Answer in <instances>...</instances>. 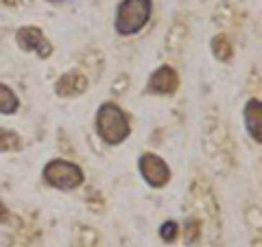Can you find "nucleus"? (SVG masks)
Masks as SVG:
<instances>
[{
    "instance_id": "9b49d317",
    "label": "nucleus",
    "mask_w": 262,
    "mask_h": 247,
    "mask_svg": "<svg viewBox=\"0 0 262 247\" xmlns=\"http://www.w3.org/2000/svg\"><path fill=\"white\" fill-rule=\"evenodd\" d=\"M186 35H188V24L177 18L173 24H170V29L166 33V39H164V46H166V51L170 55H179L184 51V44H186Z\"/></svg>"
},
{
    "instance_id": "9d476101",
    "label": "nucleus",
    "mask_w": 262,
    "mask_h": 247,
    "mask_svg": "<svg viewBox=\"0 0 262 247\" xmlns=\"http://www.w3.org/2000/svg\"><path fill=\"white\" fill-rule=\"evenodd\" d=\"M243 118H245V127H247V134L251 136V140L256 145H260L262 142V103H260V98H249L247 105H245Z\"/></svg>"
},
{
    "instance_id": "7ed1b4c3",
    "label": "nucleus",
    "mask_w": 262,
    "mask_h": 247,
    "mask_svg": "<svg viewBox=\"0 0 262 247\" xmlns=\"http://www.w3.org/2000/svg\"><path fill=\"white\" fill-rule=\"evenodd\" d=\"M151 0H122L116 9V31L120 35H134L142 31L151 18Z\"/></svg>"
},
{
    "instance_id": "f03ea898",
    "label": "nucleus",
    "mask_w": 262,
    "mask_h": 247,
    "mask_svg": "<svg viewBox=\"0 0 262 247\" xmlns=\"http://www.w3.org/2000/svg\"><path fill=\"white\" fill-rule=\"evenodd\" d=\"M96 134L107 145L125 142L131 134V122L127 118V114L116 103H112V101L103 103L96 112Z\"/></svg>"
},
{
    "instance_id": "a211bd4d",
    "label": "nucleus",
    "mask_w": 262,
    "mask_h": 247,
    "mask_svg": "<svg viewBox=\"0 0 262 247\" xmlns=\"http://www.w3.org/2000/svg\"><path fill=\"white\" fill-rule=\"evenodd\" d=\"M48 3H53V5H59V3H63V0H48Z\"/></svg>"
},
{
    "instance_id": "ddd939ff",
    "label": "nucleus",
    "mask_w": 262,
    "mask_h": 247,
    "mask_svg": "<svg viewBox=\"0 0 262 247\" xmlns=\"http://www.w3.org/2000/svg\"><path fill=\"white\" fill-rule=\"evenodd\" d=\"M20 108V98L13 90L0 81V114H15Z\"/></svg>"
},
{
    "instance_id": "0eeeda50",
    "label": "nucleus",
    "mask_w": 262,
    "mask_h": 247,
    "mask_svg": "<svg viewBox=\"0 0 262 247\" xmlns=\"http://www.w3.org/2000/svg\"><path fill=\"white\" fill-rule=\"evenodd\" d=\"M190 201L192 205H196L201 212H206V217L216 221L219 217V203H216V197H214V191L212 186L201 177H194L192 179V186H190Z\"/></svg>"
},
{
    "instance_id": "423d86ee",
    "label": "nucleus",
    "mask_w": 262,
    "mask_h": 247,
    "mask_svg": "<svg viewBox=\"0 0 262 247\" xmlns=\"http://www.w3.org/2000/svg\"><path fill=\"white\" fill-rule=\"evenodd\" d=\"M15 42H18V46L22 48L24 53H37V57H42V59H46V57L53 55V44L48 42L44 31L37 29V27H22V29H18L15 31Z\"/></svg>"
},
{
    "instance_id": "f3484780",
    "label": "nucleus",
    "mask_w": 262,
    "mask_h": 247,
    "mask_svg": "<svg viewBox=\"0 0 262 247\" xmlns=\"http://www.w3.org/2000/svg\"><path fill=\"white\" fill-rule=\"evenodd\" d=\"M9 219H11V212L3 203V199H0V223H9Z\"/></svg>"
},
{
    "instance_id": "39448f33",
    "label": "nucleus",
    "mask_w": 262,
    "mask_h": 247,
    "mask_svg": "<svg viewBox=\"0 0 262 247\" xmlns=\"http://www.w3.org/2000/svg\"><path fill=\"white\" fill-rule=\"evenodd\" d=\"M138 169H140L144 182L149 186H153V188H162V186H166L170 182L168 164L155 153H142L140 162H138Z\"/></svg>"
},
{
    "instance_id": "f8f14e48",
    "label": "nucleus",
    "mask_w": 262,
    "mask_h": 247,
    "mask_svg": "<svg viewBox=\"0 0 262 247\" xmlns=\"http://www.w3.org/2000/svg\"><path fill=\"white\" fill-rule=\"evenodd\" d=\"M212 53L219 61H229L234 55V44L232 39H229L225 33H219V35L212 37Z\"/></svg>"
},
{
    "instance_id": "20e7f679",
    "label": "nucleus",
    "mask_w": 262,
    "mask_h": 247,
    "mask_svg": "<svg viewBox=\"0 0 262 247\" xmlns=\"http://www.w3.org/2000/svg\"><path fill=\"white\" fill-rule=\"evenodd\" d=\"M42 177L46 184H51L53 188L59 191H75L83 184V169L75 162L68 160H51L42 171Z\"/></svg>"
},
{
    "instance_id": "f257e3e1",
    "label": "nucleus",
    "mask_w": 262,
    "mask_h": 247,
    "mask_svg": "<svg viewBox=\"0 0 262 247\" xmlns=\"http://www.w3.org/2000/svg\"><path fill=\"white\" fill-rule=\"evenodd\" d=\"M203 151H206L212 169L221 175H227L234 169V145L227 134V127L216 118L206 120L203 129Z\"/></svg>"
},
{
    "instance_id": "6e6552de",
    "label": "nucleus",
    "mask_w": 262,
    "mask_h": 247,
    "mask_svg": "<svg viewBox=\"0 0 262 247\" xmlns=\"http://www.w3.org/2000/svg\"><path fill=\"white\" fill-rule=\"evenodd\" d=\"M177 88H179V75L173 66H160L149 77V84H146V90L151 94H160V96L175 94Z\"/></svg>"
},
{
    "instance_id": "4468645a",
    "label": "nucleus",
    "mask_w": 262,
    "mask_h": 247,
    "mask_svg": "<svg viewBox=\"0 0 262 247\" xmlns=\"http://www.w3.org/2000/svg\"><path fill=\"white\" fill-rule=\"evenodd\" d=\"M22 147H24V142L15 131L0 127V151H20Z\"/></svg>"
},
{
    "instance_id": "1a4fd4ad",
    "label": "nucleus",
    "mask_w": 262,
    "mask_h": 247,
    "mask_svg": "<svg viewBox=\"0 0 262 247\" xmlns=\"http://www.w3.org/2000/svg\"><path fill=\"white\" fill-rule=\"evenodd\" d=\"M90 86V81L88 77L83 75V72H79V70H70V72H63V75L57 79V84H55V92L57 96H77V94H83L85 90Z\"/></svg>"
},
{
    "instance_id": "2eb2a0df",
    "label": "nucleus",
    "mask_w": 262,
    "mask_h": 247,
    "mask_svg": "<svg viewBox=\"0 0 262 247\" xmlns=\"http://www.w3.org/2000/svg\"><path fill=\"white\" fill-rule=\"evenodd\" d=\"M199 241H201V221L199 219H188V223L184 225V243L192 247Z\"/></svg>"
},
{
    "instance_id": "dca6fc26",
    "label": "nucleus",
    "mask_w": 262,
    "mask_h": 247,
    "mask_svg": "<svg viewBox=\"0 0 262 247\" xmlns=\"http://www.w3.org/2000/svg\"><path fill=\"white\" fill-rule=\"evenodd\" d=\"M160 236H162V241L173 243L179 236V225L175 223V221H166V223H162V228H160Z\"/></svg>"
}]
</instances>
